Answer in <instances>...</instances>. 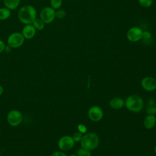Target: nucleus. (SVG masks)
<instances>
[{
    "label": "nucleus",
    "mask_w": 156,
    "mask_h": 156,
    "mask_svg": "<svg viewBox=\"0 0 156 156\" xmlns=\"http://www.w3.org/2000/svg\"><path fill=\"white\" fill-rule=\"evenodd\" d=\"M5 46H6V45H5V43H4L2 40H0V54L4 51Z\"/></svg>",
    "instance_id": "obj_26"
},
{
    "label": "nucleus",
    "mask_w": 156,
    "mask_h": 156,
    "mask_svg": "<svg viewBox=\"0 0 156 156\" xmlns=\"http://www.w3.org/2000/svg\"><path fill=\"white\" fill-rule=\"evenodd\" d=\"M72 137H73L74 142H80V141L83 137V134L80 133L79 132H76L73 135Z\"/></svg>",
    "instance_id": "obj_23"
},
{
    "label": "nucleus",
    "mask_w": 156,
    "mask_h": 156,
    "mask_svg": "<svg viewBox=\"0 0 156 156\" xmlns=\"http://www.w3.org/2000/svg\"><path fill=\"white\" fill-rule=\"evenodd\" d=\"M50 156H68L63 151H55L52 152Z\"/></svg>",
    "instance_id": "obj_25"
},
{
    "label": "nucleus",
    "mask_w": 156,
    "mask_h": 156,
    "mask_svg": "<svg viewBox=\"0 0 156 156\" xmlns=\"http://www.w3.org/2000/svg\"><path fill=\"white\" fill-rule=\"evenodd\" d=\"M40 18L45 23H51L55 18V10L51 7L43 8L40 13Z\"/></svg>",
    "instance_id": "obj_6"
},
{
    "label": "nucleus",
    "mask_w": 156,
    "mask_h": 156,
    "mask_svg": "<svg viewBox=\"0 0 156 156\" xmlns=\"http://www.w3.org/2000/svg\"><path fill=\"white\" fill-rule=\"evenodd\" d=\"M32 24L34 26L36 30H42L44 29L45 26V23L40 18L39 19L37 18L34 21Z\"/></svg>",
    "instance_id": "obj_17"
},
{
    "label": "nucleus",
    "mask_w": 156,
    "mask_h": 156,
    "mask_svg": "<svg viewBox=\"0 0 156 156\" xmlns=\"http://www.w3.org/2000/svg\"><path fill=\"white\" fill-rule=\"evenodd\" d=\"M141 86L146 91H152L156 90V80L151 76L145 77L141 81Z\"/></svg>",
    "instance_id": "obj_10"
},
{
    "label": "nucleus",
    "mask_w": 156,
    "mask_h": 156,
    "mask_svg": "<svg viewBox=\"0 0 156 156\" xmlns=\"http://www.w3.org/2000/svg\"><path fill=\"white\" fill-rule=\"evenodd\" d=\"M37 10L32 5H25L21 7L18 12V18L20 21L24 24H32L37 18Z\"/></svg>",
    "instance_id": "obj_1"
},
{
    "label": "nucleus",
    "mask_w": 156,
    "mask_h": 156,
    "mask_svg": "<svg viewBox=\"0 0 156 156\" xmlns=\"http://www.w3.org/2000/svg\"><path fill=\"white\" fill-rule=\"evenodd\" d=\"M124 105L130 112L138 113L144 107V102L141 96L138 94H132L127 98L124 101Z\"/></svg>",
    "instance_id": "obj_2"
},
{
    "label": "nucleus",
    "mask_w": 156,
    "mask_h": 156,
    "mask_svg": "<svg viewBox=\"0 0 156 156\" xmlns=\"http://www.w3.org/2000/svg\"><path fill=\"white\" fill-rule=\"evenodd\" d=\"M12 49V48L10 46H9V45L7 44V46H5V47L4 51H5V52H10V51H11Z\"/></svg>",
    "instance_id": "obj_27"
},
{
    "label": "nucleus",
    "mask_w": 156,
    "mask_h": 156,
    "mask_svg": "<svg viewBox=\"0 0 156 156\" xmlns=\"http://www.w3.org/2000/svg\"><path fill=\"white\" fill-rule=\"evenodd\" d=\"M99 143V138L94 133H88L83 136L80 145L82 148L89 151H93L96 149Z\"/></svg>",
    "instance_id": "obj_3"
},
{
    "label": "nucleus",
    "mask_w": 156,
    "mask_h": 156,
    "mask_svg": "<svg viewBox=\"0 0 156 156\" xmlns=\"http://www.w3.org/2000/svg\"><path fill=\"white\" fill-rule=\"evenodd\" d=\"M69 156H77V154H71V155H69Z\"/></svg>",
    "instance_id": "obj_29"
},
{
    "label": "nucleus",
    "mask_w": 156,
    "mask_h": 156,
    "mask_svg": "<svg viewBox=\"0 0 156 156\" xmlns=\"http://www.w3.org/2000/svg\"><path fill=\"white\" fill-rule=\"evenodd\" d=\"M109 105L113 109H120L124 105V101L120 98H113L110 101Z\"/></svg>",
    "instance_id": "obj_13"
},
{
    "label": "nucleus",
    "mask_w": 156,
    "mask_h": 156,
    "mask_svg": "<svg viewBox=\"0 0 156 156\" xmlns=\"http://www.w3.org/2000/svg\"><path fill=\"white\" fill-rule=\"evenodd\" d=\"M74 141L72 136L69 135H64L58 141V147L62 151H68L71 149L74 145Z\"/></svg>",
    "instance_id": "obj_8"
},
{
    "label": "nucleus",
    "mask_w": 156,
    "mask_h": 156,
    "mask_svg": "<svg viewBox=\"0 0 156 156\" xmlns=\"http://www.w3.org/2000/svg\"><path fill=\"white\" fill-rule=\"evenodd\" d=\"M77 127L78 131H79L80 133L83 134V133H85L87 132V127H86L84 124H79L77 125Z\"/></svg>",
    "instance_id": "obj_24"
},
{
    "label": "nucleus",
    "mask_w": 156,
    "mask_h": 156,
    "mask_svg": "<svg viewBox=\"0 0 156 156\" xmlns=\"http://www.w3.org/2000/svg\"><path fill=\"white\" fill-rule=\"evenodd\" d=\"M146 112L147 115L156 114V99H150L147 104Z\"/></svg>",
    "instance_id": "obj_14"
},
{
    "label": "nucleus",
    "mask_w": 156,
    "mask_h": 156,
    "mask_svg": "<svg viewBox=\"0 0 156 156\" xmlns=\"http://www.w3.org/2000/svg\"><path fill=\"white\" fill-rule=\"evenodd\" d=\"M21 2V0H3V3L5 7L10 10L16 9Z\"/></svg>",
    "instance_id": "obj_15"
},
{
    "label": "nucleus",
    "mask_w": 156,
    "mask_h": 156,
    "mask_svg": "<svg viewBox=\"0 0 156 156\" xmlns=\"http://www.w3.org/2000/svg\"><path fill=\"white\" fill-rule=\"evenodd\" d=\"M155 115H156V114H155ZM155 117H156V116H155Z\"/></svg>",
    "instance_id": "obj_33"
},
{
    "label": "nucleus",
    "mask_w": 156,
    "mask_h": 156,
    "mask_svg": "<svg viewBox=\"0 0 156 156\" xmlns=\"http://www.w3.org/2000/svg\"><path fill=\"white\" fill-rule=\"evenodd\" d=\"M66 16V12L64 10L62 9H57L55 10V18L58 19H63Z\"/></svg>",
    "instance_id": "obj_22"
},
{
    "label": "nucleus",
    "mask_w": 156,
    "mask_h": 156,
    "mask_svg": "<svg viewBox=\"0 0 156 156\" xmlns=\"http://www.w3.org/2000/svg\"><path fill=\"white\" fill-rule=\"evenodd\" d=\"M29 156H35V155H29Z\"/></svg>",
    "instance_id": "obj_32"
},
{
    "label": "nucleus",
    "mask_w": 156,
    "mask_h": 156,
    "mask_svg": "<svg viewBox=\"0 0 156 156\" xmlns=\"http://www.w3.org/2000/svg\"><path fill=\"white\" fill-rule=\"evenodd\" d=\"M76 154L77 155V156H91V155L90 151L85 149L82 147L77 149Z\"/></svg>",
    "instance_id": "obj_20"
},
{
    "label": "nucleus",
    "mask_w": 156,
    "mask_h": 156,
    "mask_svg": "<svg viewBox=\"0 0 156 156\" xmlns=\"http://www.w3.org/2000/svg\"><path fill=\"white\" fill-rule=\"evenodd\" d=\"M23 120L22 113L16 109L10 110L7 115V122L12 127H17L21 124Z\"/></svg>",
    "instance_id": "obj_4"
},
{
    "label": "nucleus",
    "mask_w": 156,
    "mask_h": 156,
    "mask_svg": "<svg viewBox=\"0 0 156 156\" xmlns=\"http://www.w3.org/2000/svg\"><path fill=\"white\" fill-rule=\"evenodd\" d=\"M36 31V29L32 24H25L22 29L21 34L25 39L30 40L35 35Z\"/></svg>",
    "instance_id": "obj_11"
},
{
    "label": "nucleus",
    "mask_w": 156,
    "mask_h": 156,
    "mask_svg": "<svg viewBox=\"0 0 156 156\" xmlns=\"http://www.w3.org/2000/svg\"><path fill=\"white\" fill-rule=\"evenodd\" d=\"M152 35L151 33L147 30H144L143 32L142 39L143 42L146 44H151L152 41Z\"/></svg>",
    "instance_id": "obj_18"
},
{
    "label": "nucleus",
    "mask_w": 156,
    "mask_h": 156,
    "mask_svg": "<svg viewBox=\"0 0 156 156\" xmlns=\"http://www.w3.org/2000/svg\"><path fill=\"white\" fill-rule=\"evenodd\" d=\"M1 151H0V155H1Z\"/></svg>",
    "instance_id": "obj_31"
},
{
    "label": "nucleus",
    "mask_w": 156,
    "mask_h": 156,
    "mask_svg": "<svg viewBox=\"0 0 156 156\" xmlns=\"http://www.w3.org/2000/svg\"><path fill=\"white\" fill-rule=\"evenodd\" d=\"M50 5L54 10L59 9L62 5V0H50Z\"/></svg>",
    "instance_id": "obj_19"
},
{
    "label": "nucleus",
    "mask_w": 156,
    "mask_h": 156,
    "mask_svg": "<svg viewBox=\"0 0 156 156\" xmlns=\"http://www.w3.org/2000/svg\"><path fill=\"white\" fill-rule=\"evenodd\" d=\"M139 4L143 7H149L153 3V0H138Z\"/></svg>",
    "instance_id": "obj_21"
},
{
    "label": "nucleus",
    "mask_w": 156,
    "mask_h": 156,
    "mask_svg": "<svg viewBox=\"0 0 156 156\" xmlns=\"http://www.w3.org/2000/svg\"><path fill=\"white\" fill-rule=\"evenodd\" d=\"M3 92H4V88L2 85H0V96L2 94Z\"/></svg>",
    "instance_id": "obj_28"
},
{
    "label": "nucleus",
    "mask_w": 156,
    "mask_h": 156,
    "mask_svg": "<svg viewBox=\"0 0 156 156\" xmlns=\"http://www.w3.org/2000/svg\"><path fill=\"white\" fill-rule=\"evenodd\" d=\"M154 152H155V154H156V145H155V147H154Z\"/></svg>",
    "instance_id": "obj_30"
},
{
    "label": "nucleus",
    "mask_w": 156,
    "mask_h": 156,
    "mask_svg": "<svg viewBox=\"0 0 156 156\" xmlns=\"http://www.w3.org/2000/svg\"><path fill=\"white\" fill-rule=\"evenodd\" d=\"M156 124V117L154 115H147L143 121L144 127L146 129H151Z\"/></svg>",
    "instance_id": "obj_12"
},
{
    "label": "nucleus",
    "mask_w": 156,
    "mask_h": 156,
    "mask_svg": "<svg viewBox=\"0 0 156 156\" xmlns=\"http://www.w3.org/2000/svg\"><path fill=\"white\" fill-rule=\"evenodd\" d=\"M24 37L20 32H13L9 35L7 38V44L12 48H18L21 47L24 42Z\"/></svg>",
    "instance_id": "obj_5"
},
{
    "label": "nucleus",
    "mask_w": 156,
    "mask_h": 156,
    "mask_svg": "<svg viewBox=\"0 0 156 156\" xmlns=\"http://www.w3.org/2000/svg\"><path fill=\"white\" fill-rule=\"evenodd\" d=\"M143 30L139 27L133 26L130 27L127 32L126 37L130 42H137L141 40Z\"/></svg>",
    "instance_id": "obj_7"
},
{
    "label": "nucleus",
    "mask_w": 156,
    "mask_h": 156,
    "mask_svg": "<svg viewBox=\"0 0 156 156\" xmlns=\"http://www.w3.org/2000/svg\"><path fill=\"white\" fill-rule=\"evenodd\" d=\"M11 15V10L7 7L0 8V20H7Z\"/></svg>",
    "instance_id": "obj_16"
},
{
    "label": "nucleus",
    "mask_w": 156,
    "mask_h": 156,
    "mask_svg": "<svg viewBox=\"0 0 156 156\" xmlns=\"http://www.w3.org/2000/svg\"><path fill=\"white\" fill-rule=\"evenodd\" d=\"M104 112L102 109L97 105L91 107L88 111V116L89 119L93 122H98L103 118Z\"/></svg>",
    "instance_id": "obj_9"
}]
</instances>
